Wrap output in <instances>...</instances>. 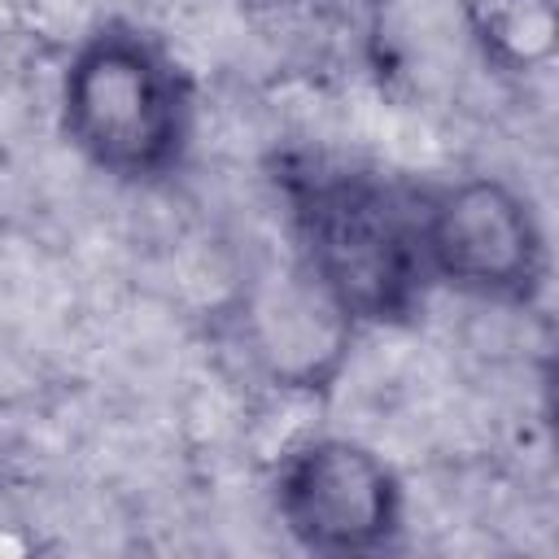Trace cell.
<instances>
[{
	"instance_id": "obj_1",
	"label": "cell",
	"mask_w": 559,
	"mask_h": 559,
	"mask_svg": "<svg viewBox=\"0 0 559 559\" xmlns=\"http://www.w3.org/2000/svg\"><path fill=\"white\" fill-rule=\"evenodd\" d=\"M275 188L284 197L293 262L358 332L419 319L432 280L419 249L415 192L380 170L328 157H284Z\"/></svg>"
},
{
	"instance_id": "obj_6",
	"label": "cell",
	"mask_w": 559,
	"mask_h": 559,
	"mask_svg": "<svg viewBox=\"0 0 559 559\" xmlns=\"http://www.w3.org/2000/svg\"><path fill=\"white\" fill-rule=\"evenodd\" d=\"M459 22L493 74H546L559 57V0H459Z\"/></svg>"
},
{
	"instance_id": "obj_5",
	"label": "cell",
	"mask_w": 559,
	"mask_h": 559,
	"mask_svg": "<svg viewBox=\"0 0 559 559\" xmlns=\"http://www.w3.org/2000/svg\"><path fill=\"white\" fill-rule=\"evenodd\" d=\"M236 336L249 367L271 389L293 397H323L341 380L358 328L297 262H288L245 288Z\"/></svg>"
},
{
	"instance_id": "obj_2",
	"label": "cell",
	"mask_w": 559,
	"mask_h": 559,
	"mask_svg": "<svg viewBox=\"0 0 559 559\" xmlns=\"http://www.w3.org/2000/svg\"><path fill=\"white\" fill-rule=\"evenodd\" d=\"M57 127L96 175L148 188L188 162L197 87L162 35L131 17H105L57 74Z\"/></svg>"
},
{
	"instance_id": "obj_3",
	"label": "cell",
	"mask_w": 559,
	"mask_h": 559,
	"mask_svg": "<svg viewBox=\"0 0 559 559\" xmlns=\"http://www.w3.org/2000/svg\"><path fill=\"white\" fill-rule=\"evenodd\" d=\"M432 288L493 306H533L550 275L546 227L528 192L502 175H459L415 192Z\"/></svg>"
},
{
	"instance_id": "obj_4",
	"label": "cell",
	"mask_w": 559,
	"mask_h": 559,
	"mask_svg": "<svg viewBox=\"0 0 559 559\" xmlns=\"http://www.w3.org/2000/svg\"><path fill=\"white\" fill-rule=\"evenodd\" d=\"M280 528L306 555H384L406 533V485L367 441L310 432L271 476Z\"/></svg>"
}]
</instances>
